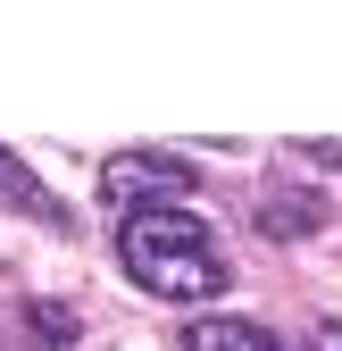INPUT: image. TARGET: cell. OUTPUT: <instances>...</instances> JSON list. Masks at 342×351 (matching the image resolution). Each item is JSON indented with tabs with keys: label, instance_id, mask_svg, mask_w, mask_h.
Here are the masks:
<instances>
[{
	"label": "cell",
	"instance_id": "6da1fadb",
	"mask_svg": "<svg viewBox=\"0 0 342 351\" xmlns=\"http://www.w3.org/2000/svg\"><path fill=\"white\" fill-rule=\"evenodd\" d=\"M117 259H125V276H134L142 293H159V301H209V293H226V259H218V243H209V226L184 217V209L125 217V226H117Z\"/></svg>",
	"mask_w": 342,
	"mask_h": 351
},
{
	"label": "cell",
	"instance_id": "7a4b0ae2",
	"mask_svg": "<svg viewBox=\"0 0 342 351\" xmlns=\"http://www.w3.org/2000/svg\"><path fill=\"white\" fill-rule=\"evenodd\" d=\"M101 193L117 217H142V209H184L200 193V167L176 159V151H117L101 167Z\"/></svg>",
	"mask_w": 342,
	"mask_h": 351
},
{
	"label": "cell",
	"instance_id": "3957f363",
	"mask_svg": "<svg viewBox=\"0 0 342 351\" xmlns=\"http://www.w3.org/2000/svg\"><path fill=\"white\" fill-rule=\"evenodd\" d=\"M0 209H9V217H25V226H51V234H75V217H67V201L51 193V184H42V176L9 151V143H0Z\"/></svg>",
	"mask_w": 342,
	"mask_h": 351
},
{
	"label": "cell",
	"instance_id": "277c9868",
	"mask_svg": "<svg viewBox=\"0 0 342 351\" xmlns=\"http://www.w3.org/2000/svg\"><path fill=\"white\" fill-rule=\"evenodd\" d=\"M176 351H284L276 326H250V318H192Z\"/></svg>",
	"mask_w": 342,
	"mask_h": 351
},
{
	"label": "cell",
	"instance_id": "5b68a950",
	"mask_svg": "<svg viewBox=\"0 0 342 351\" xmlns=\"http://www.w3.org/2000/svg\"><path fill=\"white\" fill-rule=\"evenodd\" d=\"M317 226H326V201L317 193H267L259 201V234H276V243H301Z\"/></svg>",
	"mask_w": 342,
	"mask_h": 351
},
{
	"label": "cell",
	"instance_id": "8992f818",
	"mask_svg": "<svg viewBox=\"0 0 342 351\" xmlns=\"http://www.w3.org/2000/svg\"><path fill=\"white\" fill-rule=\"evenodd\" d=\"M25 335L34 343H75L83 326H75V310H59V301H34V310H25Z\"/></svg>",
	"mask_w": 342,
	"mask_h": 351
},
{
	"label": "cell",
	"instance_id": "52a82bcc",
	"mask_svg": "<svg viewBox=\"0 0 342 351\" xmlns=\"http://www.w3.org/2000/svg\"><path fill=\"white\" fill-rule=\"evenodd\" d=\"M292 151H301L309 167H342V143H292Z\"/></svg>",
	"mask_w": 342,
	"mask_h": 351
},
{
	"label": "cell",
	"instance_id": "ba28073f",
	"mask_svg": "<svg viewBox=\"0 0 342 351\" xmlns=\"http://www.w3.org/2000/svg\"><path fill=\"white\" fill-rule=\"evenodd\" d=\"M309 351H342V318H326V326L309 335Z\"/></svg>",
	"mask_w": 342,
	"mask_h": 351
}]
</instances>
